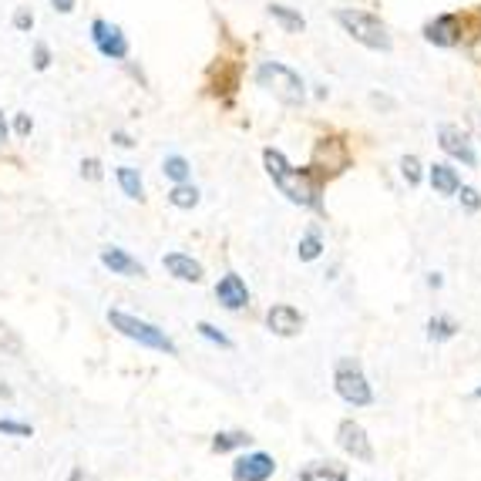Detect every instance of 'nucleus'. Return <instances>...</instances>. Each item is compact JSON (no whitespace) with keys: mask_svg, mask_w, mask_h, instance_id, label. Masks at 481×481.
<instances>
[{"mask_svg":"<svg viewBox=\"0 0 481 481\" xmlns=\"http://www.w3.org/2000/svg\"><path fill=\"white\" fill-rule=\"evenodd\" d=\"M263 165H266V176L273 178V186L280 188L286 199L293 206H303V209L323 212V182L320 176L306 165V168H296L280 149H263Z\"/></svg>","mask_w":481,"mask_h":481,"instance_id":"f257e3e1","label":"nucleus"},{"mask_svg":"<svg viewBox=\"0 0 481 481\" xmlns=\"http://www.w3.org/2000/svg\"><path fill=\"white\" fill-rule=\"evenodd\" d=\"M108 323H111V330H118L125 341L139 343V347H149V351H159V353H165V357H178L176 341H172L162 327L149 323V320L135 317V313H125V310H108Z\"/></svg>","mask_w":481,"mask_h":481,"instance_id":"f03ea898","label":"nucleus"},{"mask_svg":"<svg viewBox=\"0 0 481 481\" xmlns=\"http://www.w3.org/2000/svg\"><path fill=\"white\" fill-rule=\"evenodd\" d=\"M337 24H341L343 31H347V34H351L357 44L370 47V51H384V54H388L390 47H394L388 24L380 21L377 14H370V11L343 7V11H337Z\"/></svg>","mask_w":481,"mask_h":481,"instance_id":"7ed1b4c3","label":"nucleus"},{"mask_svg":"<svg viewBox=\"0 0 481 481\" xmlns=\"http://www.w3.org/2000/svg\"><path fill=\"white\" fill-rule=\"evenodd\" d=\"M256 84L263 91H270L283 105H303L306 84L293 68H286L280 61H266L256 68Z\"/></svg>","mask_w":481,"mask_h":481,"instance_id":"20e7f679","label":"nucleus"},{"mask_svg":"<svg viewBox=\"0 0 481 481\" xmlns=\"http://www.w3.org/2000/svg\"><path fill=\"white\" fill-rule=\"evenodd\" d=\"M333 390L351 408H370L374 404V388H370V380H367L357 357H341L337 361V367H333Z\"/></svg>","mask_w":481,"mask_h":481,"instance_id":"39448f33","label":"nucleus"},{"mask_svg":"<svg viewBox=\"0 0 481 481\" xmlns=\"http://www.w3.org/2000/svg\"><path fill=\"white\" fill-rule=\"evenodd\" d=\"M347 165H351V152H347V145H343L341 139H320L317 141L310 168L320 176V182H323V178L341 176Z\"/></svg>","mask_w":481,"mask_h":481,"instance_id":"423d86ee","label":"nucleus"},{"mask_svg":"<svg viewBox=\"0 0 481 481\" xmlns=\"http://www.w3.org/2000/svg\"><path fill=\"white\" fill-rule=\"evenodd\" d=\"M337 445H341V451H347L353 461H364V465L374 461V445H370V438H367L364 424H357L353 418H343V421L337 424Z\"/></svg>","mask_w":481,"mask_h":481,"instance_id":"0eeeda50","label":"nucleus"},{"mask_svg":"<svg viewBox=\"0 0 481 481\" xmlns=\"http://www.w3.org/2000/svg\"><path fill=\"white\" fill-rule=\"evenodd\" d=\"M91 41H94V47L105 54V58H111V61H125L129 58V37L121 34V27L118 24H108V21H98L91 24Z\"/></svg>","mask_w":481,"mask_h":481,"instance_id":"6e6552de","label":"nucleus"},{"mask_svg":"<svg viewBox=\"0 0 481 481\" xmlns=\"http://www.w3.org/2000/svg\"><path fill=\"white\" fill-rule=\"evenodd\" d=\"M273 475H276V458L266 451H249L233 465V481H270Z\"/></svg>","mask_w":481,"mask_h":481,"instance_id":"1a4fd4ad","label":"nucleus"},{"mask_svg":"<svg viewBox=\"0 0 481 481\" xmlns=\"http://www.w3.org/2000/svg\"><path fill=\"white\" fill-rule=\"evenodd\" d=\"M438 145L445 149V155L465 162L468 168L478 165V155H475V145H471L468 131H461L458 125H441V129H438Z\"/></svg>","mask_w":481,"mask_h":481,"instance_id":"9d476101","label":"nucleus"},{"mask_svg":"<svg viewBox=\"0 0 481 481\" xmlns=\"http://www.w3.org/2000/svg\"><path fill=\"white\" fill-rule=\"evenodd\" d=\"M101 266H105V270H111L115 276H125V280H145V276H149L145 263H139V259L131 256L129 249H121V246H105V249H101Z\"/></svg>","mask_w":481,"mask_h":481,"instance_id":"9b49d317","label":"nucleus"},{"mask_svg":"<svg viewBox=\"0 0 481 481\" xmlns=\"http://www.w3.org/2000/svg\"><path fill=\"white\" fill-rule=\"evenodd\" d=\"M303 323H306L303 313L290 303H273L270 310H266V327H270V333H276V337H296V333L303 330Z\"/></svg>","mask_w":481,"mask_h":481,"instance_id":"f8f14e48","label":"nucleus"},{"mask_svg":"<svg viewBox=\"0 0 481 481\" xmlns=\"http://www.w3.org/2000/svg\"><path fill=\"white\" fill-rule=\"evenodd\" d=\"M216 300L226 306V310H246L249 306V286L239 273H226L223 280L216 283Z\"/></svg>","mask_w":481,"mask_h":481,"instance_id":"ddd939ff","label":"nucleus"},{"mask_svg":"<svg viewBox=\"0 0 481 481\" xmlns=\"http://www.w3.org/2000/svg\"><path fill=\"white\" fill-rule=\"evenodd\" d=\"M162 266L168 276H176L178 283H202L206 280V266H202L199 259H192L188 253H165L162 256Z\"/></svg>","mask_w":481,"mask_h":481,"instance_id":"4468645a","label":"nucleus"},{"mask_svg":"<svg viewBox=\"0 0 481 481\" xmlns=\"http://www.w3.org/2000/svg\"><path fill=\"white\" fill-rule=\"evenodd\" d=\"M424 37L438 47H455L461 41V21L455 14H441V17L424 24Z\"/></svg>","mask_w":481,"mask_h":481,"instance_id":"2eb2a0df","label":"nucleus"},{"mask_svg":"<svg viewBox=\"0 0 481 481\" xmlns=\"http://www.w3.org/2000/svg\"><path fill=\"white\" fill-rule=\"evenodd\" d=\"M300 481H351V471L341 461H310L300 471Z\"/></svg>","mask_w":481,"mask_h":481,"instance_id":"dca6fc26","label":"nucleus"},{"mask_svg":"<svg viewBox=\"0 0 481 481\" xmlns=\"http://www.w3.org/2000/svg\"><path fill=\"white\" fill-rule=\"evenodd\" d=\"M428 178H431V188H435L438 196H455L461 188V176L455 165L447 162H435L428 168Z\"/></svg>","mask_w":481,"mask_h":481,"instance_id":"f3484780","label":"nucleus"},{"mask_svg":"<svg viewBox=\"0 0 481 481\" xmlns=\"http://www.w3.org/2000/svg\"><path fill=\"white\" fill-rule=\"evenodd\" d=\"M266 11H270V17H273L276 24H280L286 34H303V31H306L303 14L293 11V7H286V4H270Z\"/></svg>","mask_w":481,"mask_h":481,"instance_id":"a211bd4d","label":"nucleus"},{"mask_svg":"<svg viewBox=\"0 0 481 481\" xmlns=\"http://www.w3.org/2000/svg\"><path fill=\"white\" fill-rule=\"evenodd\" d=\"M115 178H118V186H121V192H125L129 199H135V202L145 199V182H141L139 168H131V165H118Z\"/></svg>","mask_w":481,"mask_h":481,"instance_id":"6ab92c4d","label":"nucleus"},{"mask_svg":"<svg viewBox=\"0 0 481 481\" xmlns=\"http://www.w3.org/2000/svg\"><path fill=\"white\" fill-rule=\"evenodd\" d=\"M253 445V435L246 431H219V435L212 438V455H229V451H239V447H249Z\"/></svg>","mask_w":481,"mask_h":481,"instance_id":"aec40b11","label":"nucleus"},{"mask_svg":"<svg viewBox=\"0 0 481 481\" xmlns=\"http://www.w3.org/2000/svg\"><path fill=\"white\" fill-rule=\"evenodd\" d=\"M168 202H172L176 209H196V206H199V188L188 186V182H176V188L168 192Z\"/></svg>","mask_w":481,"mask_h":481,"instance_id":"412c9836","label":"nucleus"},{"mask_svg":"<svg viewBox=\"0 0 481 481\" xmlns=\"http://www.w3.org/2000/svg\"><path fill=\"white\" fill-rule=\"evenodd\" d=\"M320 253H323V239H320L317 229H310V233L300 236V246H296V256L303 259V263H313V259H320Z\"/></svg>","mask_w":481,"mask_h":481,"instance_id":"4be33fe9","label":"nucleus"},{"mask_svg":"<svg viewBox=\"0 0 481 481\" xmlns=\"http://www.w3.org/2000/svg\"><path fill=\"white\" fill-rule=\"evenodd\" d=\"M458 333V323L451 317H431L428 320V337L431 341H438V343H445V341H451Z\"/></svg>","mask_w":481,"mask_h":481,"instance_id":"5701e85b","label":"nucleus"},{"mask_svg":"<svg viewBox=\"0 0 481 481\" xmlns=\"http://www.w3.org/2000/svg\"><path fill=\"white\" fill-rule=\"evenodd\" d=\"M162 172L172 178V182H188V176H192V168H188V162L182 155H168L162 162Z\"/></svg>","mask_w":481,"mask_h":481,"instance_id":"b1692460","label":"nucleus"},{"mask_svg":"<svg viewBox=\"0 0 481 481\" xmlns=\"http://www.w3.org/2000/svg\"><path fill=\"white\" fill-rule=\"evenodd\" d=\"M196 333H199L202 341H209V343H216V347H223V351H233V347H236V343L226 337L223 330H216L212 323H206V320H202V323H196Z\"/></svg>","mask_w":481,"mask_h":481,"instance_id":"393cba45","label":"nucleus"},{"mask_svg":"<svg viewBox=\"0 0 481 481\" xmlns=\"http://www.w3.org/2000/svg\"><path fill=\"white\" fill-rule=\"evenodd\" d=\"M0 435L7 438H34V428L24 421H14V418H0Z\"/></svg>","mask_w":481,"mask_h":481,"instance_id":"a878e982","label":"nucleus"},{"mask_svg":"<svg viewBox=\"0 0 481 481\" xmlns=\"http://www.w3.org/2000/svg\"><path fill=\"white\" fill-rule=\"evenodd\" d=\"M400 176H404L408 186H418V182H421V162H418L414 155H404V159H400Z\"/></svg>","mask_w":481,"mask_h":481,"instance_id":"bb28decb","label":"nucleus"},{"mask_svg":"<svg viewBox=\"0 0 481 481\" xmlns=\"http://www.w3.org/2000/svg\"><path fill=\"white\" fill-rule=\"evenodd\" d=\"M0 347H4V351H11V353H21L24 351L21 337H17V333L7 327V323H0Z\"/></svg>","mask_w":481,"mask_h":481,"instance_id":"cd10ccee","label":"nucleus"},{"mask_svg":"<svg viewBox=\"0 0 481 481\" xmlns=\"http://www.w3.org/2000/svg\"><path fill=\"white\" fill-rule=\"evenodd\" d=\"M455 196H461V206H465L468 212H478V209H481V192H478V188L461 186L458 192H455Z\"/></svg>","mask_w":481,"mask_h":481,"instance_id":"c85d7f7f","label":"nucleus"},{"mask_svg":"<svg viewBox=\"0 0 481 481\" xmlns=\"http://www.w3.org/2000/svg\"><path fill=\"white\" fill-rule=\"evenodd\" d=\"M31 27H34V11H31V7H17V11H14V31L27 34Z\"/></svg>","mask_w":481,"mask_h":481,"instance_id":"c756f323","label":"nucleus"},{"mask_svg":"<svg viewBox=\"0 0 481 481\" xmlns=\"http://www.w3.org/2000/svg\"><path fill=\"white\" fill-rule=\"evenodd\" d=\"M31 61H34V71H47V68H51V47H47L44 41H37V44H34V58H31Z\"/></svg>","mask_w":481,"mask_h":481,"instance_id":"7c9ffc66","label":"nucleus"},{"mask_svg":"<svg viewBox=\"0 0 481 481\" xmlns=\"http://www.w3.org/2000/svg\"><path fill=\"white\" fill-rule=\"evenodd\" d=\"M31 129H34L31 115H27V111H17V115H14V131H17L21 139H27V135H31Z\"/></svg>","mask_w":481,"mask_h":481,"instance_id":"2f4dec72","label":"nucleus"},{"mask_svg":"<svg viewBox=\"0 0 481 481\" xmlns=\"http://www.w3.org/2000/svg\"><path fill=\"white\" fill-rule=\"evenodd\" d=\"M82 176L91 178V182H98V178H101V162H98V159H84V162H82Z\"/></svg>","mask_w":481,"mask_h":481,"instance_id":"473e14b6","label":"nucleus"},{"mask_svg":"<svg viewBox=\"0 0 481 481\" xmlns=\"http://www.w3.org/2000/svg\"><path fill=\"white\" fill-rule=\"evenodd\" d=\"M111 141H115L118 149H131V145H135L129 131H111Z\"/></svg>","mask_w":481,"mask_h":481,"instance_id":"72a5a7b5","label":"nucleus"},{"mask_svg":"<svg viewBox=\"0 0 481 481\" xmlns=\"http://www.w3.org/2000/svg\"><path fill=\"white\" fill-rule=\"evenodd\" d=\"M74 4H78V0H51V7L58 14H71L74 11Z\"/></svg>","mask_w":481,"mask_h":481,"instance_id":"f704fd0d","label":"nucleus"},{"mask_svg":"<svg viewBox=\"0 0 481 481\" xmlns=\"http://www.w3.org/2000/svg\"><path fill=\"white\" fill-rule=\"evenodd\" d=\"M11 139V125H7V118H4V111H0V145Z\"/></svg>","mask_w":481,"mask_h":481,"instance_id":"c9c22d12","label":"nucleus"},{"mask_svg":"<svg viewBox=\"0 0 481 481\" xmlns=\"http://www.w3.org/2000/svg\"><path fill=\"white\" fill-rule=\"evenodd\" d=\"M428 286H435L438 290V286H441V273H431V276H428Z\"/></svg>","mask_w":481,"mask_h":481,"instance_id":"e433bc0d","label":"nucleus"},{"mask_svg":"<svg viewBox=\"0 0 481 481\" xmlns=\"http://www.w3.org/2000/svg\"><path fill=\"white\" fill-rule=\"evenodd\" d=\"M475 125H478V131H481V111H475Z\"/></svg>","mask_w":481,"mask_h":481,"instance_id":"4c0bfd02","label":"nucleus"},{"mask_svg":"<svg viewBox=\"0 0 481 481\" xmlns=\"http://www.w3.org/2000/svg\"><path fill=\"white\" fill-rule=\"evenodd\" d=\"M475 398H481V388H478V390H475Z\"/></svg>","mask_w":481,"mask_h":481,"instance_id":"58836bf2","label":"nucleus"}]
</instances>
